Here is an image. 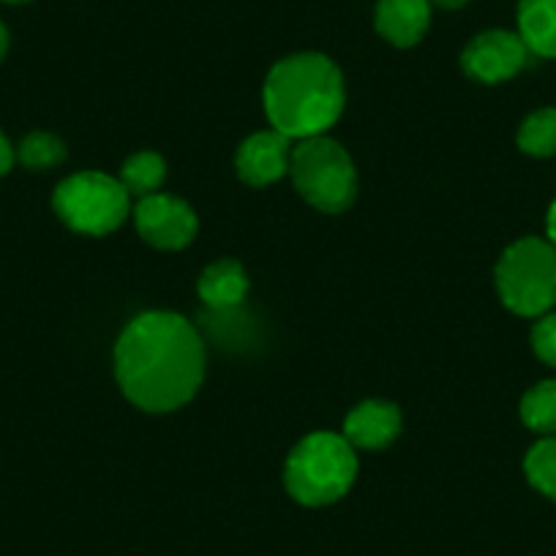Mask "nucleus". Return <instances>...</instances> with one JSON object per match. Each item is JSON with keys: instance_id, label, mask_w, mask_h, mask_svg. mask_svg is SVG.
<instances>
[{"instance_id": "nucleus-1", "label": "nucleus", "mask_w": 556, "mask_h": 556, "mask_svg": "<svg viewBox=\"0 0 556 556\" xmlns=\"http://www.w3.org/2000/svg\"><path fill=\"white\" fill-rule=\"evenodd\" d=\"M115 374L126 399L139 409L173 412L200 390L205 346L178 314H142L117 341Z\"/></svg>"}, {"instance_id": "nucleus-5", "label": "nucleus", "mask_w": 556, "mask_h": 556, "mask_svg": "<svg viewBox=\"0 0 556 556\" xmlns=\"http://www.w3.org/2000/svg\"><path fill=\"white\" fill-rule=\"evenodd\" d=\"M290 173L303 200L317 211L341 213L355 200V164L350 153L325 134L301 139V146L292 148Z\"/></svg>"}, {"instance_id": "nucleus-8", "label": "nucleus", "mask_w": 556, "mask_h": 556, "mask_svg": "<svg viewBox=\"0 0 556 556\" xmlns=\"http://www.w3.org/2000/svg\"><path fill=\"white\" fill-rule=\"evenodd\" d=\"M142 240L156 249L178 251L197 238V216L184 200L169 194L142 197L134 211Z\"/></svg>"}, {"instance_id": "nucleus-4", "label": "nucleus", "mask_w": 556, "mask_h": 556, "mask_svg": "<svg viewBox=\"0 0 556 556\" xmlns=\"http://www.w3.org/2000/svg\"><path fill=\"white\" fill-rule=\"evenodd\" d=\"M502 303L518 317H543L556 306V249L540 238H523L496 265Z\"/></svg>"}, {"instance_id": "nucleus-18", "label": "nucleus", "mask_w": 556, "mask_h": 556, "mask_svg": "<svg viewBox=\"0 0 556 556\" xmlns=\"http://www.w3.org/2000/svg\"><path fill=\"white\" fill-rule=\"evenodd\" d=\"M17 159L28 169H52L66 162V146L55 134L34 131L20 142Z\"/></svg>"}, {"instance_id": "nucleus-13", "label": "nucleus", "mask_w": 556, "mask_h": 556, "mask_svg": "<svg viewBox=\"0 0 556 556\" xmlns=\"http://www.w3.org/2000/svg\"><path fill=\"white\" fill-rule=\"evenodd\" d=\"M200 298L216 312H227L243 303L245 292H249V278H245L243 267L232 260H222L216 265L205 267L200 276Z\"/></svg>"}, {"instance_id": "nucleus-16", "label": "nucleus", "mask_w": 556, "mask_h": 556, "mask_svg": "<svg viewBox=\"0 0 556 556\" xmlns=\"http://www.w3.org/2000/svg\"><path fill=\"white\" fill-rule=\"evenodd\" d=\"M521 420L538 434H556V379H545L523 395Z\"/></svg>"}, {"instance_id": "nucleus-11", "label": "nucleus", "mask_w": 556, "mask_h": 556, "mask_svg": "<svg viewBox=\"0 0 556 556\" xmlns=\"http://www.w3.org/2000/svg\"><path fill=\"white\" fill-rule=\"evenodd\" d=\"M374 25L390 45L415 47L429 34L431 3L429 0H377Z\"/></svg>"}, {"instance_id": "nucleus-20", "label": "nucleus", "mask_w": 556, "mask_h": 556, "mask_svg": "<svg viewBox=\"0 0 556 556\" xmlns=\"http://www.w3.org/2000/svg\"><path fill=\"white\" fill-rule=\"evenodd\" d=\"M14 159H17V153H14L12 142L7 139V134L0 131V178L14 167Z\"/></svg>"}, {"instance_id": "nucleus-9", "label": "nucleus", "mask_w": 556, "mask_h": 556, "mask_svg": "<svg viewBox=\"0 0 556 556\" xmlns=\"http://www.w3.org/2000/svg\"><path fill=\"white\" fill-rule=\"evenodd\" d=\"M290 137L273 128V131H260L245 139L235 159V167L243 184L270 186L290 173Z\"/></svg>"}, {"instance_id": "nucleus-21", "label": "nucleus", "mask_w": 556, "mask_h": 556, "mask_svg": "<svg viewBox=\"0 0 556 556\" xmlns=\"http://www.w3.org/2000/svg\"><path fill=\"white\" fill-rule=\"evenodd\" d=\"M548 238H551V245L556 249V202L551 205V211H548Z\"/></svg>"}, {"instance_id": "nucleus-7", "label": "nucleus", "mask_w": 556, "mask_h": 556, "mask_svg": "<svg viewBox=\"0 0 556 556\" xmlns=\"http://www.w3.org/2000/svg\"><path fill=\"white\" fill-rule=\"evenodd\" d=\"M529 61V47L510 30H485L475 36L462 55L464 72L485 85L507 83L516 77Z\"/></svg>"}, {"instance_id": "nucleus-6", "label": "nucleus", "mask_w": 556, "mask_h": 556, "mask_svg": "<svg viewBox=\"0 0 556 556\" xmlns=\"http://www.w3.org/2000/svg\"><path fill=\"white\" fill-rule=\"evenodd\" d=\"M52 205L68 229L99 238L115 232L126 222L128 191L110 175L79 173L58 186Z\"/></svg>"}, {"instance_id": "nucleus-14", "label": "nucleus", "mask_w": 556, "mask_h": 556, "mask_svg": "<svg viewBox=\"0 0 556 556\" xmlns=\"http://www.w3.org/2000/svg\"><path fill=\"white\" fill-rule=\"evenodd\" d=\"M164 178H167V164L159 153L151 151L134 153L121 169L123 189L128 191V197H139V200L156 194L164 186Z\"/></svg>"}, {"instance_id": "nucleus-22", "label": "nucleus", "mask_w": 556, "mask_h": 556, "mask_svg": "<svg viewBox=\"0 0 556 556\" xmlns=\"http://www.w3.org/2000/svg\"><path fill=\"white\" fill-rule=\"evenodd\" d=\"M429 3H434V7H440V9H462V7H467L469 0H429Z\"/></svg>"}, {"instance_id": "nucleus-23", "label": "nucleus", "mask_w": 556, "mask_h": 556, "mask_svg": "<svg viewBox=\"0 0 556 556\" xmlns=\"http://www.w3.org/2000/svg\"><path fill=\"white\" fill-rule=\"evenodd\" d=\"M7 50H9V30L3 28V23H0V61H3Z\"/></svg>"}, {"instance_id": "nucleus-15", "label": "nucleus", "mask_w": 556, "mask_h": 556, "mask_svg": "<svg viewBox=\"0 0 556 556\" xmlns=\"http://www.w3.org/2000/svg\"><path fill=\"white\" fill-rule=\"evenodd\" d=\"M518 148L534 159L556 156V106L532 112L521 123V128H518Z\"/></svg>"}, {"instance_id": "nucleus-24", "label": "nucleus", "mask_w": 556, "mask_h": 556, "mask_svg": "<svg viewBox=\"0 0 556 556\" xmlns=\"http://www.w3.org/2000/svg\"><path fill=\"white\" fill-rule=\"evenodd\" d=\"M7 3H30V0H7Z\"/></svg>"}, {"instance_id": "nucleus-3", "label": "nucleus", "mask_w": 556, "mask_h": 556, "mask_svg": "<svg viewBox=\"0 0 556 556\" xmlns=\"http://www.w3.org/2000/svg\"><path fill=\"white\" fill-rule=\"evenodd\" d=\"M357 458L352 445L339 434L317 431L292 451L285 469V483L292 500L306 507H325L339 502L352 489Z\"/></svg>"}, {"instance_id": "nucleus-10", "label": "nucleus", "mask_w": 556, "mask_h": 556, "mask_svg": "<svg viewBox=\"0 0 556 556\" xmlns=\"http://www.w3.org/2000/svg\"><path fill=\"white\" fill-rule=\"evenodd\" d=\"M401 434V415L388 401H366L344 420V440L361 451H382Z\"/></svg>"}, {"instance_id": "nucleus-17", "label": "nucleus", "mask_w": 556, "mask_h": 556, "mask_svg": "<svg viewBox=\"0 0 556 556\" xmlns=\"http://www.w3.org/2000/svg\"><path fill=\"white\" fill-rule=\"evenodd\" d=\"M523 472L540 494L556 502V437H545L527 453Z\"/></svg>"}, {"instance_id": "nucleus-19", "label": "nucleus", "mask_w": 556, "mask_h": 556, "mask_svg": "<svg viewBox=\"0 0 556 556\" xmlns=\"http://www.w3.org/2000/svg\"><path fill=\"white\" fill-rule=\"evenodd\" d=\"M532 350L540 361L556 368V314H545L534 323Z\"/></svg>"}, {"instance_id": "nucleus-12", "label": "nucleus", "mask_w": 556, "mask_h": 556, "mask_svg": "<svg viewBox=\"0 0 556 556\" xmlns=\"http://www.w3.org/2000/svg\"><path fill=\"white\" fill-rule=\"evenodd\" d=\"M518 36L534 55L556 58V0H518Z\"/></svg>"}, {"instance_id": "nucleus-2", "label": "nucleus", "mask_w": 556, "mask_h": 556, "mask_svg": "<svg viewBox=\"0 0 556 556\" xmlns=\"http://www.w3.org/2000/svg\"><path fill=\"white\" fill-rule=\"evenodd\" d=\"M344 77L330 58L303 52L276 63L265 83V112L290 139L323 137L344 112Z\"/></svg>"}]
</instances>
